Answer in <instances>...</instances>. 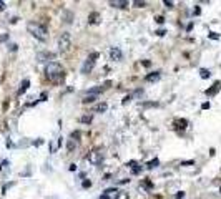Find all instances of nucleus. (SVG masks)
<instances>
[{
  "mask_svg": "<svg viewBox=\"0 0 221 199\" xmlns=\"http://www.w3.org/2000/svg\"><path fill=\"white\" fill-rule=\"evenodd\" d=\"M45 77H47V80L52 83H60L63 78H65V72H63V68L60 63L50 61V63L45 66Z\"/></svg>",
  "mask_w": 221,
  "mask_h": 199,
  "instance_id": "obj_1",
  "label": "nucleus"
},
{
  "mask_svg": "<svg viewBox=\"0 0 221 199\" xmlns=\"http://www.w3.org/2000/svg\"><path fill=\"white\" fill-rule=\"evenodd\" d=\"M27 30H28V33H30L32 37H35L37 40L40 41H45L47 40V27L42 25V23H38V22H28L27 23Z\"/></svg>",
  "mask_w": 221,
  "mask_h": 199,
  "instance_id": "obj_2",
  "label": "nucleus"
},
{
  "mask_svg": "<svg viewBox=\"0 0 221 199\" xmlns=\"http://www.w3.org/2000/svg\"><path fill=\"white\" fill-rule=\"evenodd\" d=\"M58 48H60V51H68L72 48V35L68 32H63L58 37Z\"/></svg>",
  "mask_w": 221,
  "mask_h": 199,
  "instance_id": "obj_3",
  "label": "nucleus"
},
{
  "mask_svg": "<svg viewBox=\"0 0 221 199\" xmlns=\"http://www.w3.org/2000/svg\"><path fill=\"white\" fill-rule=\"evenodd\" d=\"M93 66H95V60H92V58H87V60H85V63L82 65V73L88 75V73L93 70Z\"/></svg>",
  "mask_w": 221,
  "mask_h": 199,
  "instance_id": "obj_4",
  "label": "nucleus"
},
{
  "mask_svg": "<svg viewBox=\"0 0 221 199\" xmlns=\"http://www.w3.org/2000/svg\"><path fill=\"white\" fill-rule=\"evenodd\" d=\"M121 56H123V53H121V50H120V48H117V46L110 48V58H112V60L120 61V60H121Z\"/></svg>",
  "mask_w": 221,
  "mask_h": 199,
  "instance_id": "obj_5",
  "label": "nucleus"
},
{
  "mask_svg": "<svg viewBox=\"0 0 221 199\" xmlns=\"http://www.w3.org/2000/svg\"><path fill=\"white\" fill-rule=\"evenodd\" d=\"M220 90H221V82H216L215 85H213L211 88H208L205 93L208 95V96H213V95H216V93L220 91Z\"/></svg>",
  "mask_w": 221,
  "mask_h": 199,
  "instance_id": "obj_6",
  "label": "nucleus"
},
{
  "mask_svg": "<svg viewBox=\"0 0 221 199\" xmlns=\"http://www.w3.org/2000/svg\"><path fill=\"white\" fill-rule=\"evenodd\" d=\"M28 85H30V82H28V80H23L22 85H20V88H18V91H17V95H23V93L28 90Z\"/></svg>",
  "mask_w": 221,
  "mask_h": 199,
  "instance_id": "obj_7",
  "label": "nucleus"
},
{
  "mask_svg": "<svg viewBox=\"0 0 221 199\" xmlns=\"http://www.w3.org/2000/svg\"><path fill=\"white\" fill-rule=\"evenodd\" d=\"M160 77H161V75H160V72H155V73H150V75H146V77H145V80H146V82H156V80H160Z\"/></svg>",
  "mask_w": 221,
  "mask_h": 199,
  "instance_id": "obj_8",
  "label": "nucleus"
},
{
  "mask_svg": "<svg viewBox=\"0 0 221 199\" xmlns=\"http://www.w3.org/2000/svg\"><path fill=\"white\" fill-rule=\"evenodd\" d=\"M77 146H78V139L77 138H70V139H68V144H67L68 151H73Z\"/></svg>",
  "mask_w": 221,
  "mask_h": 199,
  "instance_id": "obj_9",
  "label": "nucleus"
},
{
  "mask_svg": "<svg viewBox=\"0 0 221 199\" xmlns=\"http://www.w3.org/2000/svg\"><path fill=\"white\" fill-rule=\"evenodd\" d=\"M110 5L117 7V8H126L130 4H128V2H120V0H117V2H110Z\"/></svg>",
  "mask_w": 221,
  "mask_h": 199,
  "instance_id": "obj_10",
  "label": "nucleus"
},
{
  "mask_svg": "<svg viewBox=\"0 0 221 199\" xmlns=\"http://www.w3.org/2000/svg\"><path fill=\"white\" fill-rule=\"evenodd\" d=\"M98 18H100V15H98L97 12H93L92 15L88 17V23H98V22H100Z\"/></svg>",
  "mask_w": 221,
  "mask_h": 199,
  "instance_id": "obj_11",
  "label": "nucleus"
},
{
  "mask_svg": "<svg viewBox=\"0 0 221 199\" xmlns=\"http://www.w3.org/2000/svg\"><path fill=\"white\" fill-rule=\"evenodd\" d=\"M107 110H108V105H107V103H100V105H97V106H95V110H93V111H98V113H100V111H107Z\"/></svg>",
  "mask_w": 221,
  "mask_h": 199,
  "instance_id": "obj_12",
  "label": "nucleus"
},
{
  "mask_svg": "<svg viewBox=\"0 0 221 199\" xmlns=\"http://www.w3.org/2000/svg\"><path fill=\"white\" fill-rule=\"evenodd\" d=\"M103 90H105V86H97V88H92V90H88V95H93V96H95V95H98V93H100V91H103Z\"/></svg>",
  "mask_w": 221,
  "mask_h": 199,
  "instance_id": "obj_13",
  "label": "nucleus"
},
{
  "mask_svg": "<svg viewBox=\"0 0 221 199\" xmlns=\"http://www.w3.org/2000/svg\"><path fill=\"white\" fill-rule=\"evenodd\" d=\"M200 77L203 78V80H206V78H210V77H211L210 70H206V68H201V70H200Z\"/></svg>",
  "mask_w": 221,
  "mask_h": 199,
  "instance_id": "obj_14",
  "label": "nucleus"
},
{
  "mask_svg": "<svg viewBox=\"0 0 221 199\" xmlns=\"http://www.w3.org/2000/svg\"><path fill=\"white\" fill-rule=\"evenodd\" d=\"M38 58H40V61H42V58H52V60H53V58H55V55H53V53H50V51H45V53H40V55H38Z\"/></svg>",
  "mask_w": 221,
  "mask_h": 199,
  "instance_id": "obj_15",
  "label": "nucleus"
},
{
  "mask_svg": "<svg viewBox=\"0 0 221 199\" xmlns=\"http://www.w3.org/2000/svg\"><path fill=\"white\" fill-rule=\"evenodd\" d=\"M186 124H188V121H186V120H178V121H176V126L181 128V129H185Z\"/></svg>",
  "mask_w": 221,
  "mask_h": 199,
  "instance_id": "obj_16",
  "label": "nucleus"
},
{
  "mask_svg": "<svg viewBox=\"0 0 221 199\" xmlns=\"http://www.w3.org/2000/svg\"><path fill=\"white\" fill-rule=\"evenodd\" d=\"M95 100H97V96H93V95H88V96L83 98V103H93Z\"/></svg>",
  "mask_w": 221,
  "mask_h": 199,
  "instance_id": "obj_17",
  "label": "nucleus"
},
{
  "mask_svg": "<svg viewBox=\"0 0 221 199\" xmlns=\"http://www.w3.org/2000/svg\"><path fill=\"white\" fill-rule=\"evenodd\" d=\"M158 163H160L158 159H153V161H150V163H148V168H150V169L156 168V166H158Z\"/></svg>",
  "mask_w": 221,
  "mask_h": 199,
  "instance_id": "obj_18",
  "label": "nucleus"
},
{
  "mask_svg": "<svg viewBox=\"0 0 221 199\" xmlns=\"http://www.w3.org/2000/svg\"><path fill=\"white\" fill-rule=\"evenodd\" d=\"M80 121H82V123H90V121H92V115H87V116H82V118H80Z\"/></svg>",
  "mask_w": 221,
  "mask_h": 199,
  "instance_id": "obj_19",
  "label": "nucleus"
},
{
  "mask_svg": "<svg viewBox=\"0 0 221 199\" xmlns=\"http://www.w3.org/2000/svg\"><path fill=\"white\" fill-rule=\"evenodd\" d=\"M133 5H136V7H145V5H146V2H140V0H136V2H133Z\"/></svg>",
  "mask_w": 221,
  "mask_h": 199,
  "instance_id": "obj_20",
  "label": "nucleus"
},
{
  "mask_svg": "<svg viewBox=\"0 0 221 199\" xmlns=\"http://www.w3.org/2000/svg\"><path fill=\"white\" fill-rule=\"evenodd\" d=\"M210 38H213V40H218V38H220V35H216L215 32H213V33H210Z\"/></svg>",
  "mask_w": 221,
  "mask_h": 199,
  "instance_id": "obj_21",
  "label": "nucleus"
},
{
  "mask_svg": "<svg viewBox=\"0 0 221 199\" xmlns=\"http://www.w3.org/2000/svg\"><path fill=\"white\" fill-rule=\"evenodd\" d=\"M165 5L168 7V8H173V2H168V0H165Z\"/></svg>",
  "mask_w": 221,
  "mask_h": 199,
  "instance_id": "obj_22",
  "label": "nucleus"
},
{
  "mask_svg": "<svg viewBox=\"0 0 221 199\" xmlns=\"http://www.w3.org/2000/svg\"><path fill=\"white\" fill-rule=\"evenodd\" d=\"M92 186V181H83V188H90Z\"/></svg>",
  "mask_w": 221,
  "mask_h": 199,
  "instance_id": "obj_23",
  "label": "nucleus"
},
{
  "mask_svg": "<svg viewBox=\"0 0 221 199\" xmlns=\"http://www.w3.org/2000/svg\"><path fill=\"white\" fill-rule=\"evenodd\" d=\"M155 33H156L158 37H163L165 33H166V32H165V30H158V32H155Z\"/></svg>",
  "mask_w": 221,
  "mask_h": 199,
  "instance_id": "obj_24",
  "label": "nucleus"
},
{
  "mask_svg": "<svg viewBox=\"0 0 221 199\" xmlns=\"http://www.w3.org/2000/svg\"><path fill=\"white\" fill-rule=\"evenodd\" d=\"M201 108H203V110H208V108H210V103H208V101L203 103V105H201Z\"/></svg>",
  "mask_w": 221,
  "mask_h": 199,
  "instance_id": "obj_25",
  "label": "nucleus"
},
{
  "mask_svg": "<svg viewBox=\"0 0 221 199\" xmlns=\"http://www.w3.org/2000/svg\"><path fill=\"white\" fill-rule=\"evenodd\" d=\"M185 198V193H178L176 194V199H183Z\"/></svg>",
  "mask_w": 221,
  "mask_h": 199,
  "instance_id": "obj_26",
  "label": "nucleus"
},
{
  "mask_svg": "<svg viewBox=\"0 0 221 199\" xmlns=\"http://www.w3.org/2000/svg\"><path fill=\"white\" fill-rule=\"evenodd\" d=\"M45 98H47V93H42V96H40V101H45Z\"/></svg>",
  "mask_w": 221,
  "mask_h": 199,
  "instance_id": "obj_27",
  "label": "nucleus"
},
{
  "mask_svg": "<svg viewBox=\"0 0 221 199\" xmlns=\"http://www.w3.org/2000/svg\"><path fill=\"white\" fill-rule=\"evenodd\" d=\"M156 22H158V23H163L165 18H163V17H158V18H156Z\"/></svg>",
  "mask_w": 221,
  "mask_h": 199,
  "instance_id": "obj_28",
  "label": "nucleus"
},
{
  "mask_svg": "<svg viewBox=\"0 0 221 199\" xmlns=\"http://www.w3.org/2000/svg\"><path fill=\"white\" fill-rule=\"evenodd\" d=\"M100 199H110V196H108V194H102V196H100Z\"/></svg>",
  "mask_w": 221,
  "mask_h": 199,
  "instance_id": "obj_29",
  "label": "nucleus"
},
{
  "mask_svg": "<svg viewBox=\"0 0 221 199\" xmlns=\"http://www.w3.org/2000/svg\"><path fill=\"white\" fill-rule=\"evenodd\" d=\"M5 8V2H0V10H4Z\"/></svg>",
  "mask_w": 221,
  "mask_h": 199,
  "instance_id": "obj_30",
  "label": "nucleus"
}]
</instances>
